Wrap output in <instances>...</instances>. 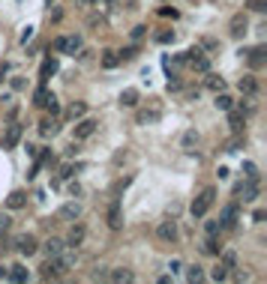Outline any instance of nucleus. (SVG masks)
Instances as JSON below:
<instances>
[{"label":"nucleus","instance_id":"obj_42","mask_svg":"<svg viewBox=\"0 0 267 284\" xmlns=\"http://www.w3.org/2000/svg\"><path fill=\"white\" fill-rule=\"evenodd\" d=\"M117 57H120V60H135V57H138V48H126V51H120V54H117Z\"/></svg>","mask_w":267,"mask_h":284},{"label":"nucleus","instance_id":"obj_22","mask_svg":"<svg viewBox=\"0 0 267 284\" xmlns=\"http://www.w3.org/2000/svg\"><path fill=\"white\" fill-rule=\"evenodd\" d=\"M204 84H207V90H213V93H222V90H225V78H219V75H207Z\"/></svg>","mask_w":267,"mask_h":284},{"label":"nucleus","instance_id":"obj_46","mask_svg":"<svg viewBox=\"0 0 267 284\" xmlns=\"http://www.w3.org/2000/svg\"><path fill=\"white\" fill-rule=\"evenodd\" d=\"M21 87H24V78H21V75H15V78H12V90H21Z\"/></svg>","mask_w":267,"mask_h":284},{"label":"nucleus","instance_id":"obj_41","mask_svg":"<svg viewBox=\"0 0 267 284\" xmlns=\"http://www.w3.org/2000/svg\"><path fill=\"white\" fill-rule=\"evenodd\" d=\"M204 230H207V236H216V233L222 230V224H219V219H216V221H207V224H204Z\"/></svg>","mask_w":267,"mask_h":284},{"label":"nucleus","instance_id":"obj_4","mask_svg":"<svg viewBox=\"0 0 267 284\" xmlns=\"http://www.w3.org/2000/svg\"><path fill=\"white\" fill-rule=\"evenodd\" d=\"M183 63H189L192 69H198V72H207V69H210V63H207V57H204L201 48H189V51L183 54Z\"/></svg>","mask_w":267,"mask_h":284},{"label":"nucleus","instance_id":"obj_38","mask_svg":"<svg viewBox=\"0 0 267 284\" xmlns=\"http://www.w3.org/2000/svg\"><path fill=\"white\" fill-rule=\"evenodd\" d=\"M156 42H159V45H168V42H174V30H159V33H156Z\"/></svg>","mask_w":267,"mask_h":284},{"label":"nucleus","instance_id":"obj_11","mask_svg":"<svg viewBox=\"0 0 267 284\" xmlns=\"http://www.w3.org/2000/svg\"><path fill=\"white\" fill-rule=\"evenodd\" d=\"M243 120H246V117H243V108H228V129H231L234 135H240V132H243Z\"/></svg>","mask_w":267,"mask_h":284},{"label":"nucleus","instance_id":"obj_24","mask_svg":"<svg viewBox=\"0 0 267 284\" xmlns=\"http://www.w3.org/2000/svg\"><path fill=\"white\" fill-rule=\"evenodd\" d=\"M39 269H42V272H39V275H42V278H45V281H51V278H57V275H60V272H57V266H54V260H51V257H48V260H45V263H42V266H39Z\"/></svg>","mask_w":267,"mask_h":284},{"label":"nucleus","instance_id":"obj_47","mask_svg":"<svg viewBox=\"0 0 267 284\" xmlns=\"http://www.w3.org/2000/svg\"><path fill=\"white\" fill-rule=\"evenodd\" d=\"M159 15H171V18H177V9H168V6H159Z\"/></svg>","mask_w":267,"mask_h":284},{"label":"nucleus","instance_id":"obj_39","mask_svg":"<svg viewBox=\"0 0 267 284\" xmlns=\"http://www.w3.org/2000/svg\"><path fill=\"white\" fill-rule=\"evenodd\" d=\"M201 249H204V252H207V254H219V246H216V239H213V236H207Z\"/></svg>","mask_w":267,"mask_h":284},{"label":"nucleus","instance_id":"obj_6","mask_svg":"<svg viewBox=\"0 0 267 284\" xmlns=\"http://www.w3.org/2000/svg\"><path fill=\"white\" fill-rule=\"evenodd\" d=\"M15 249L24 254V257H30V254H36L39 242H36V236H34V233H21V236L15 239Z\"/></svg>","mask_w":267,"mask_h":284},{"label":"nucleus","instance_id":"obj_28","mask_svg":"<svg viewBox=\"0 0 267 284\" xmlns=\"http://www.w3.org/2000/svg\"><path fill=\"white\" fill-rule=\"evenodd\" d=\"M60 249H63V239H57V236H51V239L45 242V254H48V257H54Z\"/></svg>","mask_w":267,"mask_h":284},{"label":"nucleus","instance_id":"obj_52","mask_svg":"<svg viewBox=\"0 0 267 284\" xmlns=\"http://www.w3.org/2000/svg\"><path fill=\"white\" fill-rule=\"evenodd\" d=\"M93 3H96L99 9H108V6H111V0H93Z\"/></svg>","mask_w":267,"mask_h":284},{"label":"nucleus","instance_id":"obj_26","mask_svg":"<svg viewBox=\"0 0 267 284\" xmlns=\"http://www.w3.org/2000/svg\"><path fill=\"white\" fill-rule=\"evenodd\" d=\"M240 90H243L246 96H255V90H258L255 78H252V75H243V78H240Z\"/></svg>","mask_w":267,"mask_h":284},{"label":"nucleus","instance_id":"obj_49","mask_svg":"<svg viewBox=\"0 0 267 284\" xmlns=\"http://www.w3.org/2000/svg\"><path fill=\"white\" fill-rule=\"evenodd\" d=\"M69 194L78 197V194H81V186H78V183H69Z\"/></svg>","mask_w":267,"mask_h":284},{"label":"nucleus","instance_id":"obj_19","mask_svg":"<svg viewBox=\"0 0 267 284\" xmlns=\"http://www.w3.org/2000/svg\"><path fill=\"white\" fill-rule=\"evenodd\" d=\"M81 239H84V224H72V230H69L66 246H72V249H78V246H81Z\"/></svg>","mask_w":267,"mask_h":284},{"label":"nucleus","instance_id":"obj_18","mask_svg":"<svg viewBox=\"0 0 267 284\" xmlns=\"http://www.w3.org/2000/svg\"><path fill=\"white\" fill-rule=\"evenodd\" d=\"M138 99H141L138 90H135V87H126V90L120 93V105H123V108H135V105H138Z\"/></svg>","mask_w":267,"mask_h":284},{"label":"nucleus","instance_id":"obj_1","mask_svg":"<svg viewBox=\"0 0 267 284\" xmlns=\"http://www.w3.org/2000/svg\"><path fill=\"white\" fill-rule=\"evenodd\" d=\"M213 197H216V189H213V186H207V189H204V191L198 194V197L192 200V207H189V213H192L195 219H201V216H204V213H207V210L213 207Z\"/></svg>","mask_w":267,"mask_h":284},{"label":"nucleus","instance_id":"obj_32","mask_svg":"<svg viewBox=\"0 0 267 284\" xmlns=\"http://www.w3.org/2000/svg\"><path fill=\"white\" fill-rule=\"evenodd\" d=\"M195 144H198V135H195V132H186V135H183V150H186V153H192V147H195Z\"/></svg>","mask_w":267,"mask_h":284},{"label":"nucleus","instance_id":"obj_15","mask_svg":"<svg viewBox=\"0 0 267 284\" xmlns=\"http://www.w3.org/2000/svg\"><path fill=\"white\" fill-rule=\"evenodd\" d=\"M24 204H27V191H12L6 197V210H21Z\"/></svg>","mask_w":267,"mask_h":284},{"label":"nucleus","instance_id":"obj_36","mask_svg":"<svg viewBox=\"0 0 267 284\" xmlns=\"http://www.w3.org/2000/svg\"><path fill=\"white\" fill-rule=\"evenodd\" d=\"M186 278H189V281H201V278H204L201 266H186Z\"/></svg>","mask_w":267,"mask_h":284},{"label":"nucleus","instance_id":"obj_13","mask_svg":"<svg viewBox=\"0 0 267 284\" xmlns=\"http://www.w3.org/2000/svg\"><path fill=\"white\" fill-rule=\"evenodd\" d=\"M246 57H249V66L252 69H261V66L267 63V51H264V45H258V48H252V51H243Z\"/></svg>","mask_w":267,"mask_h":284},{"label":"nucleus","instance_id":"obj_21","mask_svg":"<svg viewBox=\"0 0 267 284\" xmlns=\"http://www.w3.org/2000/svg\"><path fill=\"white\" fill-rule=\"evenodd\" d=\"M54 72H57V60H54V57H48V60L42 63V69H39V78H42V84H45V81H48Z\"/></svg>","mask_w":267,"mask_h":284},{"label":"nucleus","instance_id":"obj_10","mask_svg":"<svg viewBox=\"0 0 267 284\" xmlns=\"http://www.w3.org/2000/svg\"><path fill=\"white\" fill-rule=\"evenodd\" d=\"M156 236H159L162 242H174V239H177V224H174V221H159V224H156Z\"/></svg>","mask_w":267,"mask_h":284},{"label":"nucleus","instance_id":"obj_34","mask_svg":"<svg viewBox=\"0 0 267 284\" xmlns=\"http://www.w3.org/2000/svg\"><path fill=\"white\" fill-rule=\"evenodd\" d=\"M222 266H225V269H234V266H237V254H234L231 249L222 254Z\"/></svg>","mask_w":267,"mask_h":284},{"label":"nucleus","instance_id":"obj_51","mask_svg":"<svg viewBox=\"0 0 267 284\" xmlns=\"http://www.w3.org/2000/svg\"><path fill=\"white\" fill-rule=\"evenodd\" d=\"M9 278V266H0V281H6Z\"/></svg>","mask_w":267,"mask_h":284},{"label":"nucleus","instance_id":"obj_44","mask_svg":"<svg viewBox=\"0 0 267 284\" xmlns=\"http://www.w3.org/2000/svg\"><path fill=\"white\" fill-rule=\"evenodd\" d=\"M201 45H204L207 51H216V48H219V42H216V39H210V36H207V39H201Z\"/></svg>","mask_w":267,"mask_h":284},{"label":"nucleus","instance_id":"obj_30","mask_svg":"<svg viewBox=\"0 0 267 284\" xmlns=\"http://www.w3.org/2000/svg\"><path fill=\"white\" fill-rule=\"evenodd\" d=\"M231 105H234V99L225 93V90H222V93H216V108H219V111H228Z\"/></svg>","mask_w":267,"mask_h":284},{"label":"nucleus","instance_id":"obj_33","mask_svg":"<svg viewBox=\"0 0 267 284\" xmlns=\"http://www.w3.org/2000/svg\"><path fill=\"white\" fill-rule=\"evenodd\" d=\"M210 278H213V281H225V278H228V269H225V266L219 263V266H213V272H210Z\"/></svg>","mask_w":267,"mask_h":284},{"label":"nucleus","instance_id":"obj_8","mask_svg":"<svg viewBox=\"0 0 267 284\" xmlns=\"http://www.w3.org/2000/svg\"><path fill=\"white\" fill-rule=\"evenodd\" d=\"M234 191L243 194V204H252V200L258 197V180H246V183H240Z\"/></svg>","mask_w":267,"mask_h":284},{"label":"nucleus","instance_id":"obj_40","mask_svg":"<svg viewBox=\"0 0 267 284\" xmlns=\"http://www.w3.org/2000/svg\"><path fill=\"white\" fill-rule=\"evenodd\" d=\"M246 6L252 12H267V0H246Z\"/></svg>","mask_w":267,"mask_h":284},{"label":"nucleus","instance_id":"obj_23","mask_svg":"<svg viewBox=\"0 0 267 284\" xmlns=\"http://www.w3.org/2000/svg\"><path fill=\"white\" fill-rule=\"evenodd\" d=\"M159 117H162V111H159V108H150V111H141V114H138V123L147 126V123H156Z\"/></svg>","mask_w":267,"mask_h":284},{"label":"nucleus","instance_id":"obj_17","mask_svg":"<svg viewBox=\"0 0 267 284\" xmlns=\"http://www.w3.org/2000/svg\"><path fill=\"white\" fill-rule=\"evenodd\" d=\"M27 278H30V272H27V266H24V263L9 266V281H27Z\"/></svg>","mask_w":267,"mask_h":284},{"label":"nucleus","instance_id":"obj_45","mask_svg":"<svg viewBox=\"0 0 267 284\" xmlns=\"http://www.w3.org/2000/svg\"><path fill=\"white\" fill-rule=\"evenodd\" d=\"M144 33H147V27H144V24H138V27H135V30L129 33V36H132L135 42H138V39H141V36H144Z\"/></svg>","mask_w":267,"mask_h":284},{"label":"nucleus","instance_id":"obj_29","mask_svg":"<svg viewBox=\"0 0 267 284\" xmlns=\"http://www.w3.org/2000/svg\"><path fill=\"white\" fill-rule=\"evenodd\" d=\"M117 63H120L117 51H102V66H105V69H114Z\"/></svg>","mask_w":267,"mask_h":284},{"label":"nucleus","instance_id":"obj_48","mask_svg":"<svg viewBox=\"0 0 267 284\" xmlns=\"http://www.w3.org/2000/svg\"><path fill=\"white\" fill-rule=\"evenodd\" d=\"M27 39H34V27H24V33H21V42L27 45Z\"/></svg>","mask_w":267,"mask_h":284},{"label":"nucleus","instance_id":"obj_12","mask_svg":"<svg viewBox=\"0 0 267 284\" xmlns=\"http://www.w3.org/2000/svg\"><path fill=\"white\" fill-rule=\"evenodd\" d=\"M108 227H111V230H120V227H123V210H120L117 200L108 207Z\"/></svg>","mask_w":267,"mask_h":284},{"label":"nucleus","instance_id":"obj_16","mask_svg":"<svg viewBox=\"0 0 267 284\" xmlns=\"http://www.w3.org/2000/svg\"><path fill=\"white\" fill-rule=\"evenodd\" d=\"M234 221H237V204H228L222 210V216H219V224L222 227H234Z\"/></svg>","mask_w":267,"mask_h":284},{"label":"nucleus","instance_id":"obj_14","mask_svg":"<svg viewBox=\"0 0 267 284\" xmlns=\"http://www.w3.org/2000/svg\"><path fill=\"white\" fill-rule=\"evenodd\" d=\"M57 132H60V123H57L54 117H45V120L39 123V135H42V138H54Z\"/></svg>","mask_w":267,"mask_h":284},{"label":"nucleus","instance_id":"obj_35","mask_svg":"<svg viewBox=\"0 0 267 284\" xmlns=\"http://www.w3.org/2000/svg\"><path fill=\"white\" fill-rule=\"evenodd\" d=\"M240 147H243V138H240V135H234L231 141H228V144H225V153H237V150H240Z\"/></svg>","mask_w":267,"mask_h":284},{"label":"nucleus","instance_id":"obj_7","mask_svg":"<svg viewBox=\"0 0 267 284\" xmlns=\"http://www.w3.org/2000/svg\"><path fill=\"white\" fill-rule=\"evenodd\" d=\"M246 30H249V21H246V15H243V12H237V15H231V21H228V33H231L234 39L246 36Z\"/></svg>","mask_w":267,"mask_h":284},{"label":"nucleus","instance_id":"obj_31","mask_svg":"<svg viewBox=\"0 0 267 284\" xmlns=\"http://www.w3.org/2000/svg\"><path fill=\"white\" fill-rule=\"evenodd\" d=\"M42 108H45V111H48V114H51V117H57V114H60V102H57V99H54V93L48 96V102H45V105H42Z\"/></svg>","mask_w":267,"mask_h":284},{"label":"nucleus","instance_id":"obj_43","mask_svg":"<svg viewBox=\"0 0 267 284\" xmlns=\"http://www.w3.org/2000/svg\"><path fill=\"white\" fill-rule=\"evenodd\" d=\"M9 227H12V219H9V216H3V213H0V236H3V233H6V230H9Z\"/></svg>","mask_w":267,"mask_h":284},{"label":"nucleus","instance_id":"obj_50","mask_svg":"<svg viewBox=\"0 0 267 284\" xmlns=\"http://www.w3.org/2000/svg\"><path fill=\"white\" fill-rule=\"evenodd\" d=\"M252 219H255V221H264L267 213H264V210H255V216H252Z\"/></svg>","mask_w":267,"mask_h":284},{"label":"nucleus","instance_id":"obj_9","mask_svg":"<svg viewBox=\"0 0 267 284\" xmlns=\"http://www.w3.org/2000/svg\"><path fill=\"white\" fill-rule=\"evenodd\" d=\"M18 141H21V123H9L6 126V138H3V147L6 150H12V147H18Z\"/></svg>","mask_w":267,"mask_h":284},{"label":"nucleus","instance_id":"obj_3","mask_svg":"<svg viewBox=\"0 0 267 284\" xmlns=\"http://www.w3.org/2000/svg\"><path fill=\"white\" fill-rule=\"evenodd\" d=\"M96 129H99V123H96V120H81V117H78L72 138H75V141H87L90 135H96Z\"/></svg>","mask_w":267,"mask_h":284},{"label":"nucleus","instance_id":"obj_37","mask_svg":"<svg viewBox=\"0 0 267 284\" xmlns=\"http://www.w3.org/2000/svg\"><path fill=\"white\" fill-rule=\"evenodd\" d=\"M243 174H246V180H258V177H261V174H258V168H255L252 161H246V165H243Z\"/></svg>","mask_w":267,"mask_h":284},{"label":"nucleus","instance_id":"obj_27","mask_svg":"<svg viewBox=\"0 0 267 284\" xmlns=\"http://www.w3.org/2000/svg\"><path fill=\"white\" fill-rule=\"evenodd\" d=\"M48 87H45V84H42V87H36V93H34V105L36 108H42V105H45V102H48Z\"/></svg>","mask_w":267,"mask_h":284},{"label":"nucleus","instance_id":"obj_25","mask_svg":"<svg viewBox=\"0 0 267 284\" xmlns=\"http://www.w3.org/2000/svg\"><path fill=\"white\" fill-rule=\"evenodd\" d=\"M84 114H87V105H84V102H72L69 111H66L69 120H78V117H84Z\"/></svg>","mask_w":267,"mask_h":284},{"label":"nucleus","instance_id":"obj_20","mask_svg":"<svg viewBox=\"0 0 267 284\" xmlns=\"http://www.w3.org/2000/svg\"><path fill=\"white\" fill-rule=\"evenodd\" d=\"M105 278H108V281H117V284H126V281H132V272H129V269H111Z\"/></svg>","mask_w":267,"mask_h":284},{"label":"nucleus","instance_id":"obj_5","mask_svg":"<svg viewBox=\"0 0 267 284\" xmlns=\"http://www.w3.org/2000/svg\"><path fill=\"white\" fill-rule=\"evenodd\" d=\"M81 213H84V207H81L78 200H69V204H63V207L57 210V219H63V221H78V219H81Z\"/></svg>","mask_w":267,"mask_h":284},{"label":"nucleus","instance_id":"obj_2","mask_svg":"<svg viewBox=\"0 0 267 284\" xmlns=\"http://www.w3.org/2000/svg\"><path fill=\"white\" fill-rule=\"evenodd\" d=\"M81 48V36H57L54 39V51L60 54H75Z\"/></svg>","mask_w":267,"mask_h":284},{"label":"nucleus","instance_id":"obj_53","mask_svg":"<svg viewBox=\"0 0 267 284\" xmlns=\"http://www.w3.org/2000/svg\"><path fill=\"white\" fill-rule=\"evenodd\" d=\"M45 3H48V6H51V3H54V0H45Z\"/></svg>","mask_w":267,"mask_h":284}]
</instances>
